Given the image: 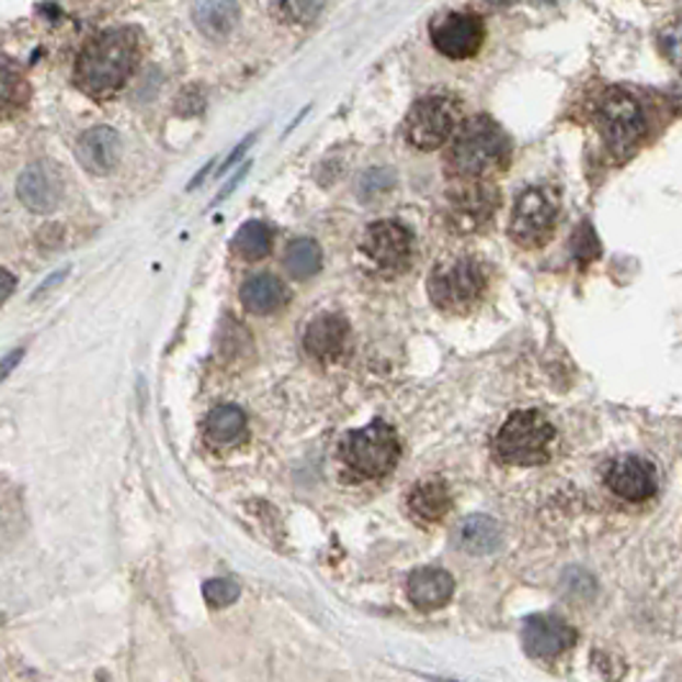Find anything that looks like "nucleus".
Wrapping results in <instances>:
<instances>
[{
  "label": "nucleus",
  "mask_w": 682,
  "mask_h": 682,
  "mask_svg": "<svg viewBox=\"0 0 682 682\" xmlns=\"http://www.w3.org/2000/svg\"><path fill=\"white\" fill-rule=\"evenodd\" d=\"M454 139L446 155V167L462 180H480L482 175L503 164L508 155V139L500 126L490 118H469L454 128Z\"/></svg>",
  "instance_id": "1"
},
{
  "label": "nucleus",
  "mask_w": 682,
  "mask_h": 682,
  "mask_svg": "<svg viewBox=\"0 0 682 682\" xmlns=\"http://www.w3.org/2000/svg\"><path fill=\"white\" fill-rule=\"evenodd\" d=\"M136 65L132 32H111L90 44L78 65V82L88 93L109 95L124 86Z\"/></svg>",
  "instance_id": "2"
},
{
  "label": "nucleus",
  "mask_w": 682,
  "mask_h": 682,
  "mask_svg": "<svg viewBox=\"0 0 682 682\" xmlns=\"http://www.w3.org/2000/svg\"><path fill=\"white\" fill-rule=\"evenodd\" d=\"M339 457L354 475L385 477L400 459L396 429L385 421H373L360 431H350L339 442Z\"/></svg>",
  "instance_id": "3"
},
{
  "label": "nucleus",
  "mask_w": 682,
  "mask_h": 682,
  "mask_svg": "<svg viewBox=\"0 0 682 682\" xmlns=\"http://www.w3.org/2000/svg\"><path fill=\"white\" fill-rule=\"evenodd\" d=\"M555 427L539 411H519L500 427L492 450L508 465H542L549 459Z\"/></svg>",
  "instance_id": "4"
},
{
  "label": "nucleus",
  "mask_w": 682,
  "mask_h": 682,
  "mask_svg": "<svg viewBox=\"0 0 682 682\" xmlns=\"http://www.w3.org/2000/svg\"><path fill=\"white\" fill-rule=\"evenodd\" d=\"M598 126L613 155L624 157L641 141L647 118L634 95H628L626 90H609L598 103Z\"/></svg>",
  "instance_id": "5"
},
{
  "label": "nucleus",
  "mask_w": 682,
  "mask_h": 682,
  "mask_svg": "<svg viewBox=\"0 0 682 682\" xmlns=\"http://www.w3.org/2000/svg\"><path fill=\"white\" fill-rule=\"evenodd\" d=\"M485 291V272L480 262L457 257L439 264L429 280V295L434 306L444 310H462L480 298Z\"/></svg>",
  "instance_id": "6"
},
{
  "label": "nucleus",
  "mask_w": 682,
  "mask_h": 682,
  "mask_svg": "<svg viewBox=\"0 0 682 682\" xmlns=\"http://www.w3.org/2000/svg\"><path fill=\"white\" fill-rule=\"evenodd\" d=\"M459 126V109L452 98L429 95L419 101L406 118V139L416 149H439L452 139Z\"/></svg>",
  "instance_id": "7"
},
{
  "label": "nucleus",
  "mask_w": 682,
  "mask_h": 682,
  "mask_svg": "<svg viewBox=\"0 0 682 682\" xmlns=\"http://www.w3.org/2000/svg\"><path fill=\"white\" fill-rule=\"evenodd\" d=\"M557 195L547 187H528L519 195L511 216V237L521 247H539L552 237L557 224Z\"/></svg>",
  "instance_id": "8"
},
{
  "label": "nucleus",
  "mask_w": 682,
  "mask_h": 682,
  "mask_svg": "<svg viewBox=\"0 0 682 682\" xmlns=\"http://www.w3.org/2000/svg\"><path fill=\"white\" fill-rule=\"evenodd\" d=\"M362 252L377 270L398 272L406 270L411 262L413 237L406 226L398 221H377L370 224L362 237Z\"/></svg>",
  "instance_id": "9"
},
{
  "label": "nucleus",
  "mask_w": 682,
  "mask_h": 682,
  "mask_svg": "<svg viewBox=\"0 0 682 682\" xmlns=\"http://www.w3.org/2000/svg\"><path fill=\"white\" fill-rule=\"evenodd\" d=\"M482 21L477 16H469V13H450V16L436 19L431 24V42L450 59L475 57L482 47Z\"/></svg>",
  "instance_id": "10"
},
{
  "label": "nucleus",
  "mask_w": 682,
  "mask_h": 682,
  "mask_svg": "<svg viewBox=\"0 0 682 682\" xmlns=\"http://www.w3.org/2000/svg\"><path fill=\"white\" fill-rule=\"evenodd\" d=\"M19 198L34 214H52L62 198V178L52 162H32L19 178Z\"/></svg>",
  "instance_id": "11"
},
{
  "label": "nucleus",
  "mask_w": 682,
  "mask_h": 682,
  "mask_svg": "<svg viewBox=\"0 0 682 682\" xmlns=\"http://www.w3.org/2000/svg\"><path fill=\"white\" fill-rule=\"evenodd\" d=\"M605 482L618 498L636 503V500H647L657 492V469L649 459L628 454V457H618L613 462Z\"/></svg>",
  "instance_id": "12"
},
{
  "label": "nucleus",
  "mask_w": 682,
  "mask_h": 682,
  "mask_svg": "<svg viewBox=\"0 0 682 682\" xmlns=\"http://www.w3.org/2000/svg\"><path fill=\"white\" fill-rule=\"evenodd\" d=\"M578 641V632L557 616H532L524 624V647L532 657H557Z\"/></svg>",
  "instance_id": "13"
},
{
  "label": "nucleus",
  "mask_w": 682,
  "mask_h": 682,
  "mask_svg": "<svg viewBox=\"0 0 682 682\" xmlns=\"http://www.w3.org/2000/svg\"><path fill=\"white\" fill-rule=\"evenodd\" d=\"M454 595V578L442 567H421L408 578V598L416 609L436 611Z\"/></svg>",
  "instance_id": "14"
},
{
  "label": "nucleus",
  "mask_w": 682,
  "mask_h": 682,
  "mask_svg": "<svg viewBox=\"0 0 682 682\" xmlns=\"http://www.w3.org/2000/svg\"><path fill=\"white\" fill-rule=\"evenodd\" d=\"M121 157V139L118 134L109 126L90 128L78 144V159L86 170L95 172V175H105L116 167Z\"/></svg>",
  "instance_id": "15"
},
{
  "label": "nucleus",
  "mask_w": 682,
  "mask_h": 682,
  "mask_svg": "<svg viewBox=\"0 0 682 682\" xmlns=\"http://www.w3.org/2000/svg\"><path fill=\"white\" fill-rule=\"evenodd\" d=\"M346 321L341 316H318L314 321L308 323L306 337H303V346L310 357L316 360H337L341 350H344V341H346Z\"/></svg>",
  "instance_id": "16"
},
{
  "label": "nucleus",
  "mask_w": 682,
  "mask_h": 682,
  "mask_svg": "<svg viewBox=\"0 0 682 682\" xmlns=\"http://www.w3.org/2000/svg\"><path fill=\"white\" fill-rule=\"evenodd\" d=\"M454 539H457L462 549L473 552V555H492L503 544V532H500L496 519L469 516L457 526Z\"/></svg>",
  "instance_id": "17"
},
{
  "label": "nucleus",
  "mask_w": 682,
  "mask_h": 682,
  "mask_svg": "<svg viewBox=\"0 0 682 682\" xmlns=\"http://www.w3.org/2000/svg\"><path fill=\"white\" fill-rule=\"evenodd\" d=\"M408 508H411L416 519L436 524V521H442L450 513L452 496L442 480H423L408 496Z\"/></svg>",
  "instance_id": "18"
},
{
  "label": "nucleus",
  "mask_w": 682,
  "mask_h": 682,
  "mask_svg": "<svg viewBox=\"0 0 682 682\" xmlns=\"http://www.w3.org/2000/svg\"><path fill=\"white\" fill-rule=\"evenodd\" d=\"M496 206H498L496 191H492V187H488V185L473 183V185L462 187V191L452 193L454 216H457L459 221H469L473 226L488 221V218L492 216V211H496Z\"/></svg>",
  "instance_id": "19"
},
{
  "label": "nucleus",
  "mask_w": 682,
  "mask_h": 682,
  "mask_svg": "<svg viewBox=\"0 0 682 682\" xmlns=\"http://www.w3.org/2000/svg\"><path fill=\"white\" fill-rule=\"evenodd\" d=\"M241 303H245L247 310H252L257 316L272 314L287 300L285 285L280 283L275 275H257L249 277L245 285H241Z\"/></svg>",
  "instance_id": "20"
},
{
  "label": "nucleus",
  "mask_w": 682,
  "mask_h": 682,
  "mask_svg": "<svg viewBox=\"0 0 682 682\" xmlns=\"http://www.w3.org/2000/svg\"><path fill=\"white\" fill-rule=\"evenodd\" d=\"M193 19L203 34L218 39V36L231 34V29L237 26L239 5L234 0H198Z\"/></svg>",
  "instance_id": "21"
},
{
  "label": "nucleus",
  "mask_w": 682,
  "mask_h": 682,
  "mask_svg": "<svg viewBox=\"0 0 682 682\" xmlns=\"http://www.w3.org/2000/svg\"><path fill=\"white\" fill-rule=\"evenodd\" d=\"M206 431L216 444H231L245 436L247 416L237 406H218L216 411L208 413Z\"/></svg>",
  "instance_id": "22"
},
{
  "label": "nucleus",
  "mask_w": 682,
  "mask_h": 682,
  "mask_svg": "<svg viewBox=\"0 0 682 682\" xmlns=\"http://www.w3.org/2000/svg\"><path fill=\"white\" fill-rule=\"evenodd\" d=\"M285 268L298 280L314 277L321 268V249L314 239H295L285 252Z\"/></svg>",
  "instance_id": "23"
},
{
  "label": "nucleus",
  "mask_w": 682,
  "mask_h": 682,
  "mask_svg": "<svg viewBox=\"0 0 682 682\" xmlns=\"http://www.w3.org/2000/svg\"><path fill=\"white\" fill-rule=\"evenodd\" d=\"M272 249V231L262 221H249L234 237V252L245 260H262Z\"/></svg>",
  "instance_id": "24"
},
{
  "label": "nucleus",
  "mask_w": 682,
  "mask_h": 682,
  "mask_svg": "<svg viewBox=\"0 0 682 682\" xmlns=\"http://www.w3.org/2000/svg\"><path fill=\"white\" fill-rule=\"evenodd\" d=\"M323 9V0H275L272 11L283 24H310Z\"/></svg>",
  "instance_id": "25"
},
{
  "label": "nucleus",
  "mask_w": 682,
  "mask_h": 682,
  "mask_svg": "<svg viewBox=\"0 0 682 682\" xmlns=\"http://www.w3.org/2000/svg\"><path fill=\"white\" fill-rule=\"evenodd\" d=\"M203 595L211 605L216 609H224V605H231L239 598V582H234L229 578H218V580H208L203 586Z\"/></svg>",
  "instance_id": "26"
},
{
  "label": "nucleus",
  "mask_w": 682,
  "mask_h": 682,
  "mask_svg": "<svg viewBox=\"0 0 682 682\" xmlns=\"http://www.w3.org/2000/svg\"><path fill=\"white\" fill-rule=\"evenodd\" d=\"M572 252H575V257H578L582 264H588L590 260H595V257L601 254V245H598V237H595L593 229H590L588 224H582L580 229L575 231Z\"/></svg>",
  "instance_id": "27"
},
{
  "label": "nucleus",
  "mask_w": 682,
  "mask_h": 682,
  "mask_svg": "<svg viewBox=\"0 0 682 682\" xmlns=\"http://www.w3.org/2000/svg\"><path fill=\"white\" fill-rule=\"evenodd\" d=\"M21 357H24V350H13L9 357H3L0 360V380H5V377H9L13 370L19 367V362H21Z\"/></svg>",
  "instance_id": "28"
},
{
  "label": "nucleus",
  "mask_w": 682,
  "mask_h": 682,
  "mask_svg": "<svg viewBox=\"0 0 682 682\" xmlns=\"http://www.w3.org/2000/svg\"><path fill=\"white\" fill-rule=\"evenodd\" d=\"M13 291H16V277H13L9 270L0 268V303L9 300Z\"/></svg>",
  "instance_id": "29"
},
{
  "label": "nucleus",
  "mask_w": 682,
  "mask_h": 682,
  "mask_svg": "<svg viewBox=\"0 0 682 682\" xmlns=\"http://www.w3.org/2000/svg\"><path fill=\"white\" fill-rule=\"evenodd\" d=\"M488 3H492V5H503V3H511V0H488Z\"/></svg>",
  "instance_id": "30"
}]
</instances>
